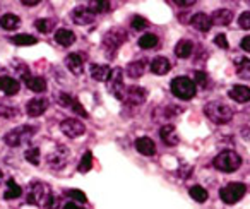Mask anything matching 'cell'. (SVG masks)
<instances>
[{"label": "cell", "instance_id": "cell-1", "mask_svg": "<svg viewBox=\"0 0 250 209\" xmlns=\"http://www.w3.org/2000/svg\"><path fill=\"white\" fill-rule=\"evenodd\" d=\"M204 113L211 122L223 125V124H228L233 119V110L229 108L228 104L219 103V101H209L204 106Z\"/></svg>", "mask_w": 250, "mask_h": 209}, {"label": "cell", "instance_id": "cell-2", "mask_svg": "<svg viewBox=\"0 0 250 209\" xmlns=\"http://www.w3.org/2000/svg\"><path fill=\"white\" fill-rule=\"evenodd\" d=\"M212 165H214L216 170L223 171V173H233L242 165V158L235 151H223L212 160Z\"/></svg>", "mask_w": 250, "mask_h": 209}, {"label": "cell", "instance_id": "cell-3", "mask_svg": "<svg viewBox=\"0 0 250 209\" xmlns=\"http://www.w3.org/2000/svg\"><path fill=\"white\" fill-rule=\"evenodd\" d=\"M36 129L31 125H21L18 129H12L11 132H7L4 136V143L11 147H18L21 144H26L31 141V137L35 136Z\"/></svg>", "mask_w": 250, "mask_h": 209}, {"label": "cell", "instance_id": "cell-4", "mask_svg": "<svg viewBox=\"0 0 250 209\" xmlns=\"http://www.w3.org/2000/svg\"><path fill=\"white\" fill-rule=\"evenodd\" d=\"M171 93L178 98V100H192L197 93V86L194 81L188 77H175L171 81Z\"/></svg>", "mask_w": 250, "mask_h": 209}, {"label": "cell", "instance_id": "cell-5", "mask_svg": "<svg viewBox=\"0 0 250 209\" xmlns=\"http://www.w3.org/2000/svg\"><path fill=\"white\" fill-rule=\"evenodd\" d=\"M247 192V187L242 182H229L225 187L219 188V197L225 204H236L240 199H243Z\"/></svg>", "mask_w": 250, "mask_h": 209}, {"label": "cell", "instance_id": "cell-6", "mask_svg": "<svg viewBox=\"0 0 250 209\" xmlns=\"http://www.w3.org/2000/svg\"><path fill=\"white\" fill-rule=\"evenodd\" d=\"M106 84H108L110 93L113 94L117 100H125V91H127V87L124 86V70H122L120 67L111 69Z\"/></svg>", "mask_w": 250, "mask_h": 209}, {"label": "cell", "instance_id": "cell-7", "mask_svg": "<svg viewBox=\"0 0 250 209\" xmlns=\"http://www.w3.org/2000/svg\"><path fill=\"white\" fill-rule=\"evenodd\" d=\"M50 194H52V192H50V188L46 187L45 184H42V182H31L28 190H26V201H28L29 204L43 206Z\"/></svg>", "mask_w": 250, "mask_h": 209}, {"label": "cell", "instance_id": "cell-8", "mask_svg": "<svg viewBox=\"0 0 250 209\" xmlns=\"http://www.w3.org/2000/svg\"><path fill=\"white\" fill-rule=\"evenodd\" d=\"M69 156H70V151L67 149L65 146H62V144H57V146L46 154V163H48V167L55 168V170H60V168H63L67 165Z\"/></svg>", "mask_w": 250, "mask_h": 209}, {"label": "cell", "instance_id": "cell-9", "mask_svg": "<svg viewBox=\"0 0 250 209\" xmlns=\"http://www.w3.org/2000/svg\"><path fill=\"white\" fill-rule=\"evenodd\" d=\"M60 130H62L67 137H70V139H76V137H81L86 132V125L77 119H67L60 124Z\"/></svg>", "mask_w": 250, "mask_h": 209}, {"label": "cell", "instance_id": "cell-10", "mask_svg": "<svg viewBox=\"0 0 250 209\" xmlns=\"http://www.w3.org/2000/svg\"><path fill=\"white\" fill-rule=\"evenodd\" d=\"M94 16L96 14H94L89 7H86V5H77V7L72 11V14H70V18H72V21L76 22V24L86 26L94 21Z\"/></svg>", "mask_w": 250, "mask_h": 209}, {"label": "cell", "instance_id": "cell-11", "mask_svg": "<svg viewBox=\"0 0 250 209\" xmlns=\"http://www.w3.org/2000/svg\"><path fill=\"white\" fill-rule=\"evenodd\" d=\"M124 42H125V31H124V29H118V28L108 31L106 36H104V40H103L104 48H106V50H113V52H117V48Z\"/></svg>", "mask_w": 250, "mask_h": 209}, {"label": "cell", "instance_id": "cell-12", "mask_svg": "<svg viewBox=\"0 0 250 209\" xmlns=\"http://www.w3.org/2000/svg\"><path fill=\"white\" fill-rule=\"evenodd\" d=\"M46 108H48V100L46 98H33L26 104V113L29 117H40L46 112Z\"/></svg>", "mask_w": 250, "mask_h": 209}, {"label": "cell", "instance_id": "cell-13", "mask_svg": "<svg viewBox=\"0 0 250 209\" xmlns=\"http://www.w3.org/2000/svg\"><path fill=\"white\" fill-rule=\"evenodd\" d=\"M146 98H147V93L144 87L132 86V87H127V91H125V101H127V103L141 104L146 101Z\"/></svg>", "mask_w": 250, "mask_h": 209}, {"label": "cell", "instance_id": "cell-14", "mask_svg": "<svg viewBox=\"0 0 250 209\" xmlns=\"http://www.w3.org/2000/svg\"><path fill=\"white\" fill-rule=\"evenodd\" d=\"M21 89V84L14 79V77H9V76H2L0 77V91L7 96H14V94L19 93Z\"/></svg>", "mask_w": 250, "mask_h": 209}, {"label": "cell", "instance_id": "cell-15", "mask_svg": "<svg viewBox=\"0 0 250 209\" xmlns=\"http://www.w3.org/2000/svg\"><path fill=\"white\" fill-rule=\"evenodd\" d=\"M65 65L74 76H81L84 70V62H83V57L79 53H69L65 59Z\"/></svg>", "mask_w": 250, "mask_h": 209}, {"label": "cell", "instance_id": "cell-16", "mask_svg": "<svg viewBox=\"0 0 250 209\" xmlns=\"http://www.w3.org/2000/svg\"><path fill=\"white\" fill-rule=\"evenodd\" d=\"M160 137L167 146H177L180 143V137L177 134V129L173 125H163L160 130Z\"/></svg>", "mask_w": 250, "mask_h": 209}, {"label": "cell", "instance_id": "cell-17", "mask_svg": "<svg viewBox=\"0 0 250 209\" xmlns=\"http://www.w3.org/2000/svg\"><path fill=\"white\" fill-rule=\"evenodd\" d=\"M192 26H194L197 31L201 33H208L209 29H211L212 26V21L211 18H209L208 14H204V12H199V14H194L192 16Z\"/></svg>", "mask_w": 250, "mask_h": 209}, {"label": "cell", "instance_id": "cell-18", "mask_svg": "<svg viewBox=\"0 0 250 209\" xmlns=\"http://www.w3.org/2000/svg\"><path fill=\"white\" fill-rule=\"evenodd\" d=\"M149 69H151V72L156 74V76H165V74L170 72L171 63H170V60L165 59V57H156V59L151 62Z\"/></svg>", "mask_w": 250, "mask_h": 209}, {"label": "cell", "instance_id": "cell-19", "mask_svg": "<svg viewBox=\"0 0 250 209\" xmlns=\"http://www.w3.org/2000/svg\"><path fill=\"white\" fill-rule=\"evenodd\" d=\"M136 149L139 151L141 154H144V156H153V154L156 153V144H154L153 139H149V137H139V139L136 141Z\"/></svg>", "mask_w": 250, "mask_h": 209}, {"label": "cell", "instance_id": "cell-20", "mask_svg": "<svg viewBox=\"0 0 250 209\" xmlns=\"http://www.w3.org/2000/svg\"><path fill=\"white\" fill-rule=\"evenodd\" d=\"M211 21H212V24H216V26H226L233 21V14L228 9H218V11L212 12Z\"/></svg>", "mask_w": 250, "mask_h": 209}, {"label": "cell", "instance_id": "cell-21", "mask_svg": "<svg viewBox=\"0 0 250 209\" xmlns=\"http://www.w3.org/2000/svg\"><path fill=\"white\" fill-rule=\"evenodd\" d=\"M229 98L238 101V103H247V101L250 100V87L236 84V86H233L231 89H229Z\"/></svg>", "mask_w": 250, "mask_h": 209}, {"label": "cell", "instance_id": "cell-22", "mask_svg": "<svg viewBox=\"0 0 250 209\" xmlns=\"http://www.w3.org/2000/svg\"><path fill=\"white\" fill-rule=\"evenodd\" d=\"M55 42L62 46H70L76 42V35H74V31H70V29L60 28V29H57V33H55Z\"/></svg>", "mask_w": 250, "mask_h": 209}, {"label": "cell", "instance_id": "cell-23", "mask_svg": "<svg viewBox=\"0 0 250 209\" xmlns=\"http://www.w3.org/2000/svg\"><path fill=\"white\" fill-rule=\"evenodd\" d=\"M111 69L108 65H101V63H93L91 65V76L94 81H100V83H106L108 77H110Z\"/></svg>", "mask_w": 250, "mask_h": 209}, {"label": "cell", "instance_id": "cell-24", "mask_svg": "<svg viewBox=\"0 0 250 209\" xmlns=\"http://www.w3.org/2000/svg\"><path fill=\"white\" fill-rule=\"evenodd\" d=\"M22 79H26V86L28 89H31L33 93H43L46 89V81L43 77H29V76H24Z\"/></svg>", "mask_w": 250, "mask_h": 209}, {"label": "cell", "instance_id": "cell-25", "mask_svg": "<svg viewBox=\"0 0 250 209\" xmlns=\"http://www.w3.org/2000/svg\"><path fill=\"white\" fill-rule=\"evenodd\" d=\"M0 26L7 31H12V29H18L21 26V19H19V16L9 12V14H4L0 18Z\"/></svg>", "mask_w": 250, "mask_h": 209}, {"label": "cell", "instance_id": "cell-26", "mask_svg": "<svg viewBox=\"0 0 250 209\" xmlns=\"http://www.w3.org/2000/svg\"><path fill=\"white\" fill-rule=\"evenodd\" d=\"M192 50H194L192 42H188V40H180V42L177 43V46H175V55H177L178 59H187V57L192 55Z\"/></svg>", "mask_w": 250, "mask_h": 209}, {"label": "cell", "instance_id": "cell-27", "mask_svg": "<svg viewBox=\"0 0 250 209\" xmlns=\"http://www.w3.org/2000/svg\"><path fill=\"white\" fill-rule=\"evenodd\" d=\"M144 70H146V60H136V62H130L127 65V74L132 79H139L144 74Z\"/></svg>", "mask_w": 250, "mask_h": 209}, {"label": "cell", "instance_id": "cell-28", "mask_svg": "<svg viewBox=\"0 0 250 209\" xmlns=\"http://www.w3.org/2000/svg\"><path fill=\"white\" fill-rule=\"evenodd\" d=\"M236 74H238L242 79L250 81V59L242 57V59L236 60Z\"/></svg>", "mask_w": 250, "mask_h": 209}, {"label": "cell", "instance_id": "cell-29", "mask_svg": "<svg viewBox=\"0 0 250 209\" xmlns=\"http://www.w3.org/2000/svg\"><path fill=\"white\" fill-rule=\"evenodd\" d=\"M9 187H7V190H5V194H4V199H7V201H12V199H19L22 195V188L19 187L18 184H16L14 180H9Z\"/></svg>", "mask_w": 250, "mask_h": 209}, {"label": "cell", "instance_id": "cell-30", "mask_svg": "<svg viewBox=\"0 0 250 209\" xmlns=\"http://www.w3.org/2000/svg\"><path fill=\"white\" fill-rule=\"evenodd\" d=\"M158 45V36L153 35V33H147V35H143L139 40V46L144 50H151Z\"/></svg>", "mask_w": 250, "mask_h": 209}, {"label": "cell", "instance_id": "cell-31", "mask_svg": "<svg viewBox=\"0 0 250 209\" xmlns=\"http://www.w3.org/2000/svg\"><path fill=\"white\" fill-rule=\"evenodd\" d=\"M188 194H190V197L194 199V201L201 202V204L208 201V190H206L204 187H201V185H194V187L188 190Z\"/></svg>", "mask_w": 250, "mask_h": 209}, {"label": "cell", "instance_id": "cell-32", "mask_svg": "<svg viewBox=\"0 0 250 209\" xmlns=\"http://www.w3.org/2000/svg\"><path fill=\"white\" fill-rule=\"evenodd\" d=\"M12 43L18 46H28V45H36L38 40L31 35H16L12 36Z\"/></svg>", "mask_w": 250, "mask_h": 209}, {"label": "cell", "instance_id": "cell-33", "mask_svg": "<svg viewBox=\"0 0 250 209\" xmlns=\"http://www.w3.org/2000/svg\"><path fill=\"white\" fill-rule=\"evenodd\" d=\"M93 168V153L91 151H86L81 158V163H79V171L81 173H86Z\"/></svg>", "mask_w": 250, "mask_h": 209}, {"label": "cell", "instance_id": "cell-34", "mask_svg": "<svg viewBox=\"0 0 250 209\" xmlns=\"http://www.w3.org/2000/svg\"><path fill=\"white\" fill-rule=\"evenodd\" d=\"M35 26L40 33H50L55 28V21H53V19H38V21L35 22Z\"/></svg>", "mask_w": 250, "mask_h": 209}, {"label": "cell", "instance_id": "cell-35", "mask_svg": "<svg viewBox=\"0 0 250 209\" xmlns=\"http://www.w3.org/2000/svg\"><path fill=\"white\" fill-rule=\"evenodd\" d=\"M24 158H26V161H28V163L40 165V149H38V147H29V149L24 153Z\"/></svg>", "mask_w": 250, "mask_h": 209}, {"label": "cell", "instance_id": "cell-36", "mask_svg": "<svg viewBox=\"0 0 250 209\" xmlns=\"http://www.w3.org/2000/svg\"><path fill=\"white\" fill-rule=\"evenodd\" d=\"M89 9L94 12V14H100V12H106L110 11V2H91L89 4Z\"/></svg>", "mask_w": 250, "mask_h": 209}, {"label": "cell", "instance_id": "cell-37", "mask_svg": "<svg viewBox=\"0 0 250 209\" xmlns=\"http://www.w3.org/2000/svg\"><path fill=\"white\" fill-rule=\"evenodd\" d=\"M19 115V112L12 106H7V104H2L0 106V117H4V119H16Z\"/></svg>", "mask_w": 250, "mask_h": 209}, {"label": "cell", "instance_id": "cell-38", "mask_svg": "<svg viewBox=\"0 0 250 209\" xmlns=\"http://www.w3.org/2000/svg\"><path fill=\"white\" fill-rule=\"evenodd\" d=\"M67 195H69L70 199H74V201L81 202V204H84V202L87 201L86 194H84L83 190H77V188H72V190H67Z\"/></svg>", "mask_w": 250, "mask_h": 209}, {"label": "cell", "instance_id": "cell-39", "mask_svg": "<svg viewBox=\"0 0 250 209\" xmlns=\"http://www.w3.org/2000/svg\"><path fill=\"white\" fill-rule=\"evenodd\" d=\"M146 26H147V21L143 18V16H134V18H132V28L134 29H137V31H143Z\"/></svg>", "mask_w": 250, "mask_h": 209}, {"label": "cell", "instance_id": "cell-40", "mask_svg": "<svg viewBox=\"0 0 250 209\" xmlns=\"http://www.w3.org/2000/svg\"><path fill=\"white\" fill-rule=\"evenodd\" d=\"M70 110H72L74 113H77V115H81V117H87V112L84 110V106L79 103L77 100H72V103H70V106H69Z\"/></svg>", "mask_w": 250, "mask_h": 209}, {"label": "cell", "instance_id": "cell-41", "mask_svg": "<svg viewBox=\"0 0 250 209\" xmlns=\"http://www.w3.org/2000/svg\"><path fill=\"white\" fill-rule=\"evenodd\" d=\"M238 26L242 29H250V11H247V12H243V14H240Z\"/></svg>", "mask_w": 250, "mask_h": 209}, {"label": "cell", "instance_id": "cell-42", "mask_svg": "<svg viewBox=\"0 0 250 209\" xmlns=\"http://www.w3.org/2000/svg\"><path fill=\"white\" fill-rule=\"evenodd\" d=\"M43 206H45V209H57L59 208V197L53 195V194H50L48 197H46V201Z\"/></svg>", "mask_w": 250, "mask_h": 209}, {"label": "cell", "instance_id": "cell-43", "mask_svg": "<svg viewBox=\"0 0 250 209\" xmlns=\"http://www.w3.org/2000/svg\"><path fill=\"white\" fill-rule=\"evenodd\" d=\"M214 43L219 46V48H223V50H228L229 48V45H228V40H226V36L225 35H216V38H214Z\"/></svg>", "mask_w": 250, "mask_h": 209}, {"label": "cell", "instance_id": "cell-44", "mask_svg": "<svg viewBox=\"0 0 250 209\" xmlns=\"http://www.w3.org/2000/svg\"><path fill=\"white\" fill-rule=\"evenodd\" d=\"M194 76H195V83H197L199 86H206V84H208V76H206L204 72L199 70V72H195Z\"/></svg>", "mask_w": 250, "mask_h": 209}, {"label": "cell", "instance_id": "cell-45", "mask_svg": "<svg viewBox=\"0 0 250 209\" xmlns=\"http://www.w3.org/2000/svg\"><path fill=\"white\" fill-rule=\"evenodd\" d=\"M240 46H242L245 52H250V36H245V38L242 40V43H240Z\"/></svg>", "mask_w": 250, "mask_h": 209}, {"label": "cell", "instance_id": "cell-46", "mask_svg": "<svg viewBox=\"0 0 250 209\" xmlns=\"http://www.w3.org/2000/svg\"><path fill=\"white\" fill-rule=\"evenodd\" d=\"M21 4L26 5V7H33V5H38L40 4V0H22Z\"/></svg>", "mask_w": 250, "mask_h": 209}, {"label": "cell", "instance_id": "cell-47", "mask_svg": "<svg viewBox=\"0 0 250 209\" xmlns=\"http://www.w3.org/2000/svg\"><path fill=\"white\" fill-rule=\"evenodd\" d=\"M63 209H81V208L76 204V202H67V204L63 206Z\"/></svg>", "mask_w": 250, "mask_h": 209}, {"label": "cell", "instance_id": "cell-48", "mask_svg": "<svg viewBox=\"0 0 250 209\" xmlns=\"http://www.w3.org/2000/svg\"><path fill=\"white\" fill-rule=\"evenodd\" d=\"M175 4H178V5H194L195 2H194V0H190V2H184V0H177Z\"/></svg>", "mask_w": 250, "mask_h": 209}, {"label": "cell", "instance_id": "cell-49", "mask_svg": "<svg viewBox=\"0 0 250 209\" xmlns=\"http://www.w3.org/2000/svg\"><path fill=\"white\" fill-rule=\"evenodd\" d=\"M2 180H4V171L0 170V184H2Z\"/></svg>", "mask_w": 250, "mask_h": 209}, {"label": "cell", "instance_id": "cell-50", "mask_svg": "<svg viewBox=\"0 0 250 209\" xmlns=\"http://www.w3.org/2000/svg\"><path fill=\"white\" fill-rule=\"evenodd\" d=\"M0 72H4V67H0Z\"/></svg>", "mask_w": 250, "mask_h": 209}]
</instances>
